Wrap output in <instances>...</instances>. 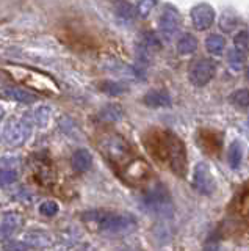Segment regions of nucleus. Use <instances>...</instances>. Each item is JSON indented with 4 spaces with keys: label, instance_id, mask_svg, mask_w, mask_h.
<instances>
[{
    "label": "nucleus",
    "instance_id": "f257e3e1",
    "mask_svg": "<svg viewBox=\"0 0 249 251\" xmlns=\"http://www.w3.org/2000/svg\"><path fill=\"white\" fill-rule=\"evenodd\" d=\"M144 148L151 157L161 165L168 167L176 176L186 175V151L183 141L176 133L163 129H151L143 137Z\"/></svg>",
    "mask_w": 249,
    "mask_h": 251
},
{
    "label": "nucleus",
    "instance_id": "f03ea898",
    "mask_svg": "<svg viewBox=\"0 0 249 251\" xmlns=\"http://www.w3.org/2000/svg\"><path fill=\"white\" fill-rule=\"evenodd\" d=\"M85 223L96 226L99 232L108 235H122L135 231L136 218L132 214H121V212L112 210H91L82 215Z\"/></svg>",
    "mask_w": 249,
    "mask_h": 251
},
{
    "label": "nucleus",
    "instance_id": "7ed1b4c3",
    "mask_svg": "<svg viewBox=\"0 0 249 251\" xmlns=\"http://www.w3.org/2000/svg\"><path fill=\"white\" fill-rule=\"evenodd\" d=\"M143 206L146 210H149L151 214L158 217H171L173 215V201L166 190V185L157 182L152 185L149 190H146L143 195Z\"/></svg>",
    "mask_w": 249,
    "mask_h": 251
},
{
    "label": "nucleus",
    "instance_id": "20e7f679",
    "mask_svg": "<svg viewBox=\"0 0 249 251\" xmlns=\"http://www.w3.org/2000/svg\"><path fill=\"white\" fill-rule=\"evenodd\" d=\"M32 135V123L25 118H16L10 120L3 129V140L10 146H22Z\"/></svg>",
    "mask_w": 249,
    "mask_h": 251
},
{
    "label": "nucleus",
    "instance_id": "39448f33",
    "mask_svg": "<svg viewBox=\"0 0 249 251\" xmlns=\"http://www.w3.org/2000/svg\"><path fill=\"white\" fill-rule=\"evenodd\" d=\"M191 184L194 187V190L204 196H210L215 193L216 180H215V177L212 175V170H210L207 163H204V162L196 163V167L193 170Z\"/></svg>",
    "mask_w": 249,
    "mask_h": 251
},
{
    "label": "nucleus",
    "instance_id": "423d86ee",
    "mask_svg": "<svg viewBox=\"0 0 249 251\" xmlns=\"http://www.w3.org/2000/svg\"><path fill=\"white\" fill-rule=\"evenodd\" d=\"M215 73H216V63L213 60L199 58L190 68L188 73L190 83L198 86V88H202V86H205L215 77Z\"/></svg>",
    "mask_w": 249,
    "mask_h": 251
},
{
    "label": "nucleus",
    "instance_id": "0eeeda50",
    "mask_svg": "<svg viewBox=\"0 0 249 251\" xmlns=\"http://www.w3.org/2000/svg\"><path fill=\"white\" fill-rule=\"evenodd\" d=\"M191 24L193 27L204 31L215 24V10L208 3H198L191 10Z\"/></svg>",
    "mask_w": 249,
    "mask_h": 251
},
{
    "label": "nucleus",
    "instance_id": "6e6552de",
    "mask_svg": "<svg viewBox=\"0 0 249 251\" xmlns=\"http://www.w3.org/2000/svg\"><path fill=\"white\" fill-rule=\"evenodd\" d=\"M104 152L112 162H121L124 160L130 152V148L127 145V141L121 138L119 135H113L108 140H105L104 143Z\"/></svg>",
    "mask_w": 249,
    "mask_h": 251
},
{
    "label": "nucleus",
    "instance_id": "1a4fd4ad",
    "mask_svg": "<svg viewBox=\"0 0 249 251\" xmlns=\"http://www.w3.org/2000/svg\"><path fill=\"white\" fill-rule=\"evenodd\" d=\"M152 175L151 167L141 159H135L127 163L126 167V177L130 184H141L147 180Z\"/></svg>",
    "mask_w": 249,
    "mask_h": 251
},
{
    "label": "nucleus",
    "instance_id": "9d476101",
    "mask_svg": "<svg viewBox=\"0 0 249 251\" xmlns=\"http://www.w3.org/2000/svg\"><path fill=\"white\" fill-rule=\"evenodd\" d=\"M179 21H181V18H179V11L174 6L166 5L160 16V19H158V28L163 35L171 38L179 28Z\"/></svg>",
    "mask_w": 249,
    "mask_h": 251
},
{
    "label": "nucleus",
    "instance_id": "9b49d317",
    "mask_svg": "<svg viewBox=\"0 0 249 251\" xmlns=\"http://www.w3.org/2000/svg\"><path fill=\"white\" fill-rule=\"evenodd\" d=\"M22 225H24V217H22L19 212H6L2 217V222H0V239H8L13 234H16Z\"/></svg>",
    "mask_w": 249,
    "mask_h": 251
},
{
    "label": "nucleus",
    "instance_id": "f8f14e48",
    "mask_svg": "<svg viewBox=\"0 0 249 251\" xmlns=\"http://www.w3.org/2000/svg\"><path fill=\"white\" fill-rule=\"evenodd\" d=\"M143 102L146 107L149 108H161L171 105V96L166 90H151L144 94Z\"/></svg>",
    "mask_w": 249,
    "mask_h": 251
},
{
    "label": "nucleus",
    "instance_id": "ddd939ff",
    "mask_svg": "<svg viewBox=\"0 0 249 251\" xmlns=\"http://www.w3.org/2000/svg\"><path fill=\"white\" fill-rule=\"evenodd\" d=\"M21 242L25 243L27 248H36V250H43L52 245L50 235L44 231H28Z\"/></svg>",
    "mask_w": 249,
    "mask_h": 251
},
{
    "label": "nucleus",
    "instance_id": "4468645a",
    "mask_svg": "<svg viewBox=\"0 0 249 251\" xmlns=\"http://www.w3.org/2000/svg\"><path fill=\"white\" fill-rule=\"evenodd\" d=\"M201 146L204 148V151L208 154H218L221 151V146H223V137L218 135L216 132L213 130H202L201 132Z\"/></svg>",
    "mask_w": 249,
    "mask_h": 251
},
{
    "label": "nucleus",
    "instance_id": "2eb2a0df",
    "mask_svg": "<svg viewBox=\"0 0 249 251\" xmlns=\"http://www.w3.org/2000/svg\"><path fill=\"white\" fill-rule=\"evenodd\" d=\"M5 96L11 100L21 102V104H33V102L40 99L38 94L28 91L25 88H18V86H8V88L5 90Z\"/></svg>",
    "mask_w": 249,
    "mask_h": 251
},
{
    "label": "nucleus",
    "instance_id": "dca6fc26",
    "mask_svg": "<svg viewBox=\"0 0 249 251\" xmlns=\"http://www.w3.org/2000/svg\"><path fill=\"white\" fill-rule=\"evenodd\" d=\"M91 162H92V155L88 149H85V148L77 149L71 159L72 168L77 173H87L91 168Z\"/></svg>",
    "mask_w": 249,
    "mask_h": 251
},
{
    "label": "nucleus",
    "instance_id": "f3484780",
    "mask_svg": "<svg viewBox=\"0 0 249 251\" xmlns=\"http://www.w3.org/2000/svg\"><path fill=\"white\" fill-rule=\"evenodd\" d=\"M122 115L124 108L119 104H116V102L107 104L99 110V120H102L104 123H116L121 120Z\"/></svg>",
    "mask_w": 249,
    "mask_h": 251
},
{
    "label": "nucleus",
    "instance_id": "a211bd4d",
    "mask_svg": "<svg viewBox=\"0 0 249 251\" xmlns=\"http://www.w3.org/2000/svg\"><path fill=\"white\" fill-rule=\"evenodd\" d=\"M198 49V39L190 33H185L177 41V52L181 55H191Z\"/></svg>",
    "mask_w": 249,
    "mask_h": 251
},
{
    "label": "nucleus",
    "instance_id": "6ab92c4d",
    "mask_svg": "<svg viewBox=\"0 0 249 251\" xmlns=\"http://www.w3.org/2000/svg\"><path fill=\"white\" fill-rule=\"evenodd\" d=\"M241 159H243V148H241L240 141H232L227 148V162L230 168L237 170L241 165Z\"/></svg>",
    "mask_w": 249,
    "mask_h": 251
},
{
    "label": "nucleus",
    "instance_id": "aec40b11",
    "mask_svg": "<svg viewBox=\"0 0 249 251\" xmlns=\"http://www.w3.org/2000/svg\"><path fill=\"white\" fill-rule=\"evenodd\" d=\"M205 49L212 55H221L226 49V39L221 35H210L205 39Z\"/></svg>",
    "mask_w": 249,
    "mask_h": 251
},
{
    "label": "nucleus",
    "instance_id": "412c9836",
    "mask_svg": "<svg viewBox=\"0 0 249 251\" xmlns=\"http://www.w3.org/2000/svg\"><path fill=\"white\" fill-rule=\"evenodd\" d=\"M229 102L232 105H235L240 110H248L249 105V91L248 88H241L233 91L230 96H229Z\"/></svg>",
    "mask_w": 249,
    "mask_h": 251
},
{
    "label": "nucleus",
    "instance_id": "4be33fe9",
    "mask_svg": "<svg viewBox=\"0 0 249 251\" xmlns=\"http://www.w3.org/2000/svg\"><path fill=\"white\" fill-rule=\"evenodd\" d=\"M134 3L130 2H118L116 3V16L122 21V22H132L134 19Z\"/></svg>",
    "mask_w": 249,
    "mask_h": 251
},
{
    "label": "nucleus",
    "instance_id": "5701e85b",
    "mask_svg": "<svg viewBox=\"0 0 249 251\" xmlns=\"http://www.w3.org/2000/svg\"><path fill=\"white\" fill-rule=\"evenodd\" d=\"M227 63L233 71H241L246 65V57L235 49L227 50Z\"/></svg>",
    "mask_w": 249,
    "mask_h": 251
},
{
    "label": "nucleus",
    "instance_id": "b1692460",
    "mask_svg": "<svg viewBox=\"0 0 249 251\" xmlns=\"http://www.w3.org/2000/svg\"><path fill=\"white\" fill-rule=\"evenodd\" d=\"M100 90H102L104 93H107L108 96H119V94L126 93V86L118 83V82H113V80H104L100 82Z\"/></svg>",
    "mask_w": 249,
    "mask_h": 251
},
{
    "label": "nucleus",
    "instance_id": "393cba45",
    "mask_svg": "<svg viewBox=\"0 0 249 251\" xmlns=\"http://www.w3.org/2000/svg\"><path fill=\"white\" fill-rule=\"evenodd\" d=\"M237 22H238V19H237L235 14H232L230 11H226L223 14V18L220 19V27H221L223 31H227V33H230V31L237 27Z\"/></svg>",
    "mask_w": 249,
    "mask_h": 251
},
{
    "label": "nucleus",
    "instance_id": "a878e982",
    "mask_svg": "<svg viewBox=\"0 0 249 251\" xmlns=\"http://www.w3.org/2000/svg\"><path fill=\"white\" fill-rule=\"evenodd\" d=\"M233 49L241 52V53H246L248 52V30H241L238 33L233 36Z\"/></svg>",
    "mask_w": 249,
    "mask_h": 251
},
{
    "label": "nucleus",
    "instance_id": "bb28decb",
    "mask_svg": "<svg viewBox=\"0 0 249 251\" xmlns=\"http://www.w3.org/2000/svg\"><path fill=\"white\" fill-rule=\"evenodd\" d=\"M157 5V2H147V0H143V2H138V3H134V10H135V14H138L141 19H146L147 16L151 14L152 8Z\"/></svg>",
    "mask_w": 249,
    "mask_h": 251
},
{
    "label": "nucleus",
    "instance_id": "cd10ccee",
    "mask_svg": "<svg viewBox=\"0 0 249 251\" xmlns=\"http://www.w3.org/2000/svg\"><path fill=\"white\" fill-rule=\"evenodd\" d=\"M38 210H40V214L44 215V217H55L58 214V204L55 201H52V200H47V201H44L40 204V207H38Z\"/></svg>",
    "mask_w": 249,
    "mask_h": 251
},
{
    "label": "nucleus",
    "instance_id": "c85d7f7f",
    "mask_svg": "<svg viewBox=\"0 0 249 251\" xmlns=\"http://www.w3.org/2000/svg\"><path fill=\"white\" fill-rule=\"evenodd\" d=\"M49 118H50V108H49V107L41 105V107H38V108L35 110V123H36L38 126H41V127H44V126H47Z\"/></svg>",
    "mask_w": 249,
    "mask_h": 251
},
{
    "label": "nucleus",
    "instance_id": "c756f323",
    "mask_svg": "<svg viewBox=\"0 0 249 251\" xmlns=\"http://www.w3.org/2000/svg\"><path fill=\"white\" fill-rule=\"evenodd\" d=\"M18 173L13 170H0V187H6L16 182Z\"/></svg>",
    "mask_w": 249,
    "mask_h": 251
},
{
    "label": "nucleus",
    "instance_id": "7c9ffc66",
    "mask_svg": "<svg viewBox=\"0 0 249 251\" xmlns=\"http://www.w3.org/2000/svg\"><path fill=\"white\" fill-rule=\"evenodd\" d=\"M27 245L21 240H10L5 243V251H27Z\"/></svg>",
    "mask_w": 249,
    "mask_h": 251
},
{
    "label": "nucleus",
    "instance_id": "2f4dec72",
    "mask_svg": "<svg viewBox=\"0 0 249 251\" xmlns=\"http://www.w3.org/2000/svg\"><path fill=\"white\" fill-rule=\"evenodd\" d=\"M204 251H223V250L218 247V245H208V247L204 248Z\"/></svg>",
    "mask_w": 249,
    "mask_h": 251
},
{
    "label": "nucleus",
    "instance_id": "473e14b6",
    "mask_svg": "<svg viewBox=\"0 0 249 251\" xmlns=\"http://www.w3.org/2000/svg\"><path fill=\"white\" fill-rule=\"evenodd\" d=\"M5 116V110H3V107L0 105V121H2V118Z\"/></svg>",
    "mask_w": 249,
    "mask_h": 251
}]
</instances>
